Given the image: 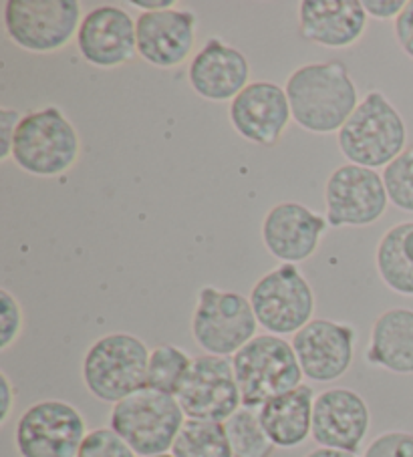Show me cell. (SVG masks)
<instances>
[{
  "label": "cell",
  "mask_w": 413,
  "mask_h": 457,
  "mask_svg": "<svg viewBox=\"0 0 413 457\" xmlns=\"http://www.w3.org/2000/svg\"><path fill=\"white\" fill-rule=\"evenodd\" d=\"M284 91L292 121L316 136L339 133L361 104L351 73L341 61L299 67L287 79Z\"/></svg>",
  "instance_id": "1"
},
{
  "label": "cell",
  "mask_w": 413,
  "mask_h": 457,
  "mask_svg": "<svg viewBox=\"0 0 413 457\" xmlns=\"http://www.w3.org/2000/svg\"><path fill=\"white\" fill-rule=\"evenodd\" d=\"M408 144V125L381 91H369L337 136L347 163L361 168H387Z\"/></svg>",
  "instance_id": "2"
},
{
  "label": "cell",
  "mask_w": 413,
  "mask_h": 457,
  "mask_svg": "<svg viewBox=\"0 0 413 457\" xmlns=\"http://www.w3.org/2000/svg\"><path fill=\"white\" fill-rule=\"evenodd\" d=\"M152 351L139 337L111 333L87 349L81 375L87 391L103 403L115 405L148 385Z\"/></svg>",
  "instance_id": "3"
},
{
  "label": "cell",
  "mask_w": 413,
  "mask_h": 457,
  "mask_svg": "<svg viewBox=\"0 0 413 457\" xmlns=\"http://www.w3.org/2000/svg\"><path fill=\"white\" fill-rule=\"evenodd\" d=\"M81 139L59 107L49 105L22 115L13 144V162L37 178H57L79 160Z\"/></svg>",
  "instance_id": "4"
},
{
  "label": "cell",
  "mask_w": 413,
  "mask_h": 457,
  "mask_svg": "<svg viewBox=\"0 0 413 457\" xmlns=\"http://www.w3.org/2000/svg\"><path fill=\"white\" fill-rule=\"evenodd\" d=\"M242 407L258 409L303 385V369L284 337L257 335L232 357Z\"/></svg>",
  "instance_id": "5"
},
{
  "label": "cell",
  "mask_w": 413,
  "mask_h": 457,
  "mask_svg": "<svg viewBox=\"0 0 413 457\" xmlns=\"http://www.w3.org/2000/svg\"><path fill=\"white\" fill-rule=\"evenodd\" d=\"M186 415L178 399L144 387L114 405L109 428L141 457L172 452Z\"/></svg>",
  "instance_id": "6"
},
{
  "label": "cell",
  "mask_w": 413,
  "mask_h": 457,
  "mask_svg": "<svg viewBox=\"0 0 413 457\" xmlns=\"http://www.w3.org/2000/svg\"><path fill=\"white\" fill-rule=\"evenodd\" d=\"M258 330V320L246 298L232 290L202 287L192 312V337L206 354L234 357Z\"/></svg>",
  "instance_id": "7"
},
{
  "label": "cell",
  "mask_w": 413,
  "mask_h": 457,
  "mask_svg": "<svg viewBox=\"0 0 413 457\" xmlns=\"http://www.w3.org/2000/svg\"><path fill=\"white\" fill-rule=\"evenodd\" d=\"M4 30L11 41L29 53H55L67 46L81 27L77 0H6Z\"/></svg>",
  "instance_id": "8"
},
{
  "label": "cell",
  "mask_w": 413,
  "mask_h": 457,
  "mask_svg": "<svg viewBox=\"0 0 413 457\" xmlns=\"http://www.w3.org/2000/svg\"><path fill=\"white\" fill-rule=\"evenodd\" d=\"M250 304L268 335H297L313 320L315 293L297 264H281L254 282Z\"/></svg>",
  "instance_id": "9"
},
{
  "label": "cell",
  "mask_w": 413,
  "mask_h": 457,
  "mask_svg": "<svg viewBox=\"0 0 413 457\" xmlns=\"http://www.w3.org/2000/svg\"><path fill=\"white\" fill-rule=\"evenodd\" d=\"M87 433L85 417L75 405L45 399L19 417L14 444L21 457H77Z\"/></svg>",
  "instance_id": "10"
},
{
  "label": "cell",
  "mask_w": 413,
  "mask_h": 457,
  "mask_svg": "<svg viewBox=\"0 0 413 457\" xmlns=\"http://www.w3.org/2000/svg\"><path fill=\"white\" fill-rule=\"evenodd\" d=\"M176 399L186 420L226 423L242 407L232 359L196 357Z\"/></svg>",
  "instance_id": "11"
},
{
  "label": "cell",
  "mask_w": 413,
  "mask_h": 457,
  "mask_svg": "<svg viewBox=\"0 0 413 457\" xmlns=\"http://www.w3.org/2000/svg\"><path fill=\"white\" fill-rule=\"evenodd\" d=\"M387 204L384 176L361 165H339L324 186V218L331 228L375 224L385 214Z\"/></svg>",
  "instance_id": "12"
},
{
  "label": "cell",
  "mask_w": 413,
  "mask_h": 457,
  "mask_svg": "<svg viewBox=\"0 0 413 457\" xmlns=\"http://www.w3.org/2000/svg\"><path fill=\"white\" fill-rule=\"evenodd\" d=\"M355 341V328L347 322L313 319L292 335L291 345L308 381L333 383L351 367Z\"/></svg>",
  "instance_id": "13"
},
{
  "label": "cell",
  "mask_w": 413,
  "mask_h": 457,
  "mask_svg": "<svg viewBox=\"0 0 413 457\" xmlns=\"http://www.w3.org/2000/svg\"><path fill=\"white\" fill-rule=\"evenodd\" d=\"M228 117L242 139L273 147L292 120L287 91L276 83L254 81L230 101Z\"/></svg>",
  "instance_id": "14"
},
{
  "label": "cell",
  "mask_w": 413,
  "mask_h": 457,
  "mask_svg": "<svg viewBox=\"0 0 413 457\" xmlns=\"http://www.w3.org/2000/svg\"><path fill=\"white\" fill-rule=\"evenodd\" d=\"M77 49L93 67L115 69L138 53L135 19L122 6L103 4L89 11L77 33Z\"/></svg>",
  "instance_id": "15"
},
{
  "label": "cell",
  "mask_w": 413,
  "mask_h": 457,
  "mask_svg": "<svg viewBox=\"0 0 413 457\" xmlns=\"http://www.w3.org/2000/svg\"><path fill=\"white\" fill-rule=\"evenodd\" d=\"M327 218L299 202H281L262 220V242L270 256L282 264H299L311 258L327 232Z\"/></svg>",
  "instance_id": "16"
},
{
  "label": "cell",
  "mask_w": 413,
  "mask_h": 457,
  "mask_svg": "<svg viewBox=\"0 0 413 457\" xmlns=\"http://www.w3.org/2000/svg\"><path fill=\"white\" fill-rule=\"evenodd\" d=\"M369 425V407L357 391L333 387L315 397L311 437L319 447L357 453Z\"/></svg>",
  "instance_id": "17"
},
{
  "label": "cell",
  "mask_w": 413,
  "mask_h": 457,
  "mask_svg": "<svg viewBox=\"0 0 413 457\" xmlns=\"http://www.w3.org/2000/svg\"><path fill=\"white\" fill-rule=\"evenodd\" d=\"M198 19L192 11L168 9L141 12L135 19L138 54L160 69H173L192 54Z\"/></svg>",
  "instance_id": "18"
},
{
  "label": "cell",
  "mask_w": 413,
  "mask_h": 457,
  "mask_svg": "<svg viewBox=\"0 0 413 457\" xmlns=\"http://www.w3.org/2000/svg\"><path fill=\"white\" fill-rule=\"evenodd\" d=\"M250 65L246 54L218 37H212L194 54L188 67L190 87L202 99L224 104L249 87Z\"/></svg>",
  "instance_id": "19"
},
{
  "label": "cell",
  "mask_w": 413,
  "mask_h": 457,
  "mask_svg": "<svg viewBox=\"0 0 413 457\" xmlns=\"http://www.w3.org/2000/svg\"><path fill=\"white\" fill-rule=\"evenodd\" d=\"M367 27L361 0H303L299 4V29L308 43L327 49L355 45Z\"/></svg>",
  "instance_id": "20"
},
{
  "label": "cell",
  "mask_w": 413,
  "mask_h": 457,
  "mask_svg": "<svg viewBox=\"0 0 413 457\" xmlns=\"http://www.w3.org/2000/svg\"><path fill=\"white\" fill-rule=\"evenodd\" d=\"M369 365L395 375L413 373V311L389 309L381 312L371 327L365 351Z\"/></svg>",
  "instance_id": "21"
},
{
  "label": "cell",
  "mask_w": 413,
  "mask_h": 457,
  "mask_svg": "<svg viewBox=\"0 0 413 457\" xmlns=\"http://www.w3.org/2000/svg\"><path fill=\"white\" fill-rule=\"evenodd\" d=\"M315 397L313 387L303 383L258 409L260 425L276 447L292 449L311 437Z\"/></svg>",
  "instance_id": "22"
},
{
  "label": "cell",
  "mask_w": 413,
  "mask_h": 457,
  "mask_svg": "<svg viewBox=\"0 0 413 457\" xmlns=\"http://www.w3.org/2000/svg\"><path fill=\"white\" fill-rule=\"evenodd\" d=\"M384 285L401 296H413V222H401L381 236L375 250Z\"/></svg>",
  "instance_id": "23"
},
{
  "label": "cell",
  "mask_w": 413,
  "mask_h": 457,
  "mask_svg": "<svg viewBox=\"0 0 413 457\" xmlns=\"http://www.w3.org/2000/svg\"><path fill=\"white\" fill-rule=\"evenodd\" d=\"M173 457H234L224 423L186 420L173 441Z\"/></svg>",
  "instance_id": "24"
},
{
  "label": "cell",
  "mask_w": 413,
  "mask_h": 457,
  "mask_svg": "<svg viewBox=\"0 0 413 457\" xmlns=\"http://www.w3.org/2000/svg\"><path fill=\"white\" fill-rule=\"evenodd\" d=\"M234 457H273L276 445L260 425L257 409L240 407L224 423Z\"/></svg>",
  "instance_id": "25"
},
{
  "label": "cell",
  "mask_w": 413,
  "mask_h": 457,
  "mask_svg": "<svg viewBox=\"0 0 413 457\" xmlns=\"http://www.w3.org/2000/svg\"><path fill=\"white\" fill-rule=\"evenodd\" d=\"M192 361L194 359L184 349H180V346H156V349H152V354H149L146 387L176 397L190 367H192Z\"/></svg>",
  "instance_id": "26"
},
{
  "label": "cell",
  "mask_w": 413,
  "mask_h": 457,
  "mask_svg": "<svg viewBox=\"0 0 413 457\" xmlns=\"http://www.w3.org/2000/svg\"><path fill=\"white\" fill-rule=\"evenodd\" d=\"M381 176H384L389 204L413 214V145L405 147L403 154L397 155Z\"/></svg>",
  "instance_id": "27"
},
{
  "label": "cell",
  "mask_w": 413,
  "mask_h": 457,
  "mask_svg": "<svg viewBox=\"0 0 413 457\" xmlns=\"http://www.w3.org/2000/svg\"><path fill=\"white\" fill-rule=\"evenodd\" d=\"M77 457H138L111 428H99L87 433Z\"/></svg>",
  "instance_id": "28"
},
{
  "label": "cell",
  "mask_w": 413,
  "mask_h": 457,
  "mask_svg": "<svg viewBox=\"0 0 413 457\" xmlns=\"http://www.w3.org/2000/svg\"><path fill=\"white\" fill-rule=\"evenodd\" d=\"M22 330V309L9 290H0V351L11 349Z\"/></svg>",
  "instance_id": "29"
},
{
  "label": "cell",
  "mask_w": 413,
  "mask_h": 457,
  "mask_svg": "<svg viewBox=\"0 0 413 457\" xmlns=\"http://www.w3.org/2000/svg\"><path fill=\"white\" fill-rule=\"evenodd\" d=\"M363 457H413V431H385L371 441Z\"/></svg>",
  "instance_id": "30"
},
{
  "label": "cell",
  "mask_w": 413,
  "mask_h": 457,
  "mask_svg": "<svg viewBox=\"0 0 413 457\" xmlns=\"http://www.w3.org/2000/svg\"><path fill=\"white\" fill-rule=\"evenodd\" d=\"M22 115L13 107H0V162H6L13 155L14 136H17Z\"/></svg>",
  "instance_id": "31"
},
{
  "label": "cell",
  "mask_w": 413,
  "mask_h": 457,
  "mask_svg": "<svg viewBox=\"0 0 413 457\" xmlns=\"http://www.w3.org/2000/svg\"><path fill=\"white\" fill-rule=\"evenodd\" d=\"M393 33L397 38V45L401 51L413 61V0L405 4L403 12L393 22Z\"/></svg>",
  "instance_id": "32"
},
{
  "label": "cell",
  "mask_w": 413,
  "mask_h": 457,
  "mask_svg": "<svg viewBox=\"0 0 413 457\" xmlns=\"http://www.w3.org/2000/svg\"><path fill=\"white\" fill-rule=\"evenodd\" d=\"M363 9L367 17L377 21H389L397 19L405 9V0H361Z\"/></svg>",
  "instance_id": "33"
},
{
  "label": "cell",
  "mask_w": 413,
  "mask_h": 457,
  "mask_svg": "<svg viewBox=\"0 0 413 457\" xmlns=\"http://www.w3.org/2000/svg\"><path fill=\"white\" fill-rule=\"evenodd\" d=\"M14 401H17V389L4 371L0 373V425H6L11 420Z\"/></svg>",
  "instance_id": "34"
},
{
  "label": "cell",
  "mask_w": 413,
  "mask_h": 457,
  "mask_svg": "<svg viewBox=\"0 0 413 457\" xmlns=\"http://www.w3.org/2000/svg\"><path fill=\"white\" fill-rule=\"evenodd\" d=\"M133 6H138L144 12H156V11H168L176 9V3L173 0H133Z\"/></svg>",
  "instance_id": "35"
},
{
  "label": "cell",
  "mask_w": 413,
  "mask_h": 457,
  "mask_svg": "<svg viewBox=\"0 0 413 457\" xmlns=\"http://www.w3.org/2000/svg\"><path fill=\"white\" fill-rule=\"evenodd\" d=\"M305 457H357V453H351V452H341V449L316 447V449H313V452H308Z\"/></svg>",
  "instance_id": "36"
},
{
  "label": "cell",
  "mask_w": 413,
  "mask_h": 457,
  "mask_svg": "<svg viewBox=\"0 0 413 457\" xmlns=\"http://www.w3.org/2000/svg\"><path fill=\"white\" fill-rule=\"evenodd\" d=\"M149 457H173L172 453H162V455H149Z\"/></svg>",
  "instance_id": "37"
}]
</instances>
